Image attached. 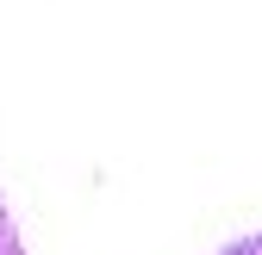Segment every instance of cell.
Masks as SVG:
<instances>
[{"mask_svg":"<svg viewBox=\"0 0 262 255\" xmlns=\"http://www.w3.org/2000/svg\"><path fill=\"white\" fill-rule=\"evenodd\" d=\"M0 255H25V249H19V231H13V218H7V206H0Z\"/></svg>","mask_w":262,"mask_h":255,"instance_id":"1","label":"cell"},{"mask_svg":"<svg viewBox=\"0 0 262 255\" xmlns=\"http://www.w3.org/2000/svg\"><path fill=\"white\" fill-rule=\"evenodd\" d=\"M225 255H262V237H244V243H231Z\"/></svg>","mask_w":262,"mask_h":255,"instance_id":"2","label":"cell"}]
</instances>
